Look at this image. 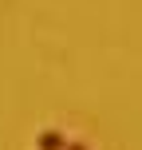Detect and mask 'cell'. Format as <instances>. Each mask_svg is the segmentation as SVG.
Here are the masks:
<instances>
[{
	"label": "cell",
	"instance_id": "6da1fadb",
	"mask_svg": "<svg viewBox=\"0 0 142 150\" xmlns=\"http://www.w3.org/2000/svg\"><path fill=\"white\" fill-rule=\"evenodd\" d=\"M40 146H44V150H59L63 138H59V134H44V138H40Z\"/></svg>",
	"mask_w": 142,
	"mask_h": 150
},
{
	"label": "cell",
	"instance_id": "7a4b0ae2",
	"mask_svg": "<svg viewBox=\"0 0 142 150\" xmlns=\"http://www.w3.org/2000/svg\"><path fill=\"white\" fill-rule=\"evenodd\" d=\"M71 150H83V146H71Z\"/></svg>",
	"mask_w": 142,
	"mask_h": 150
}]
</instances>
